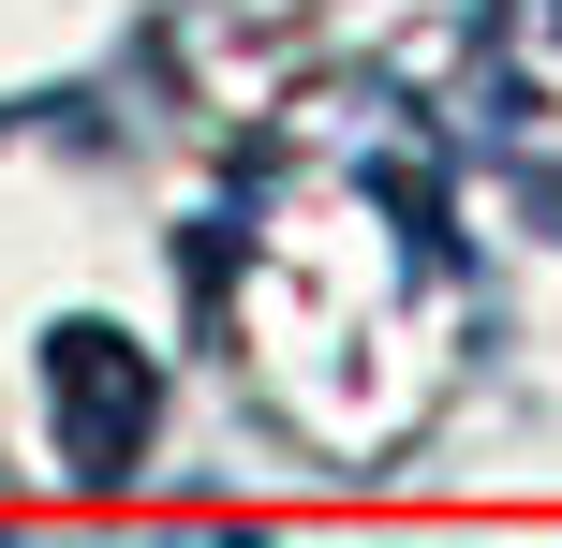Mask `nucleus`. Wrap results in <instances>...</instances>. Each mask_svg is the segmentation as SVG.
Returning <instances> with one entry per match:
<instances>
[{
  "instance_id": "obj_1",
  "label": "nucleus",
  "mask_w": 562,
  "mask_h": 548,
  "mask_svg": "<svg viewBox=\"0 0 562 548\" xmlns=\"http://www.w3.org/2000/svg\"><path fill=\"white\" fill-rule=\"evenodd\" d=\"M459 119H474L488 164H518L533 193H562V0H504V15L474 30Z\"/></svg>"
}]
</instances>
